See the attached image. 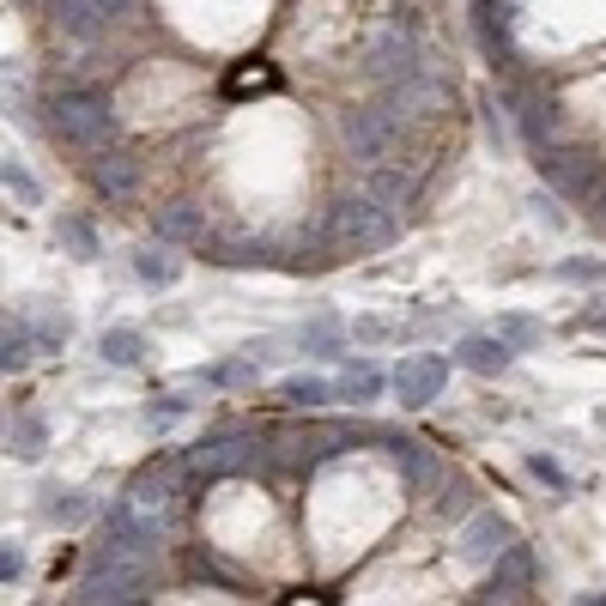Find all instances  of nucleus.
Returning a JSON list of instances; mask_svg holds the SVG:
<instances>
[{
	"label": "nucleus",
	"mask_w": 606,
	"mask_h": 606,
	"mask_svg": "<svg viewBox=\"0 0 606 606\" xmlns=\"http://www.w3.org/2000/svg\"><path fill=\"white\" fill-rule=\"evenodd\" d=\"M134 274L146 279V286H176V274H183V261H176L164 243H146V249H134Z\"/></svg>",
	"instance_id": "nucleus-11"
},
{
	"label": "nucleus",
	"mask_w": 606,
	"mask_h": 606,
	"mask_svg": "<svg viewBox=\"0 0 606 606\" xmlns=\"http://www.w3.org/2000/svg\"><path fill=\"white\" fill-rule=\"evenodd\" d=\"M103 364H140V352H146V333H140V328H103Z\"/></svg>",
	"instance_id": "nucleus-15"
},
{
	"label": "nucleus",
	"mask_w": 606,
	"mask_h": 606,
	"mask_svg": "<svg viewBox=\"0 0 606 606\" xmlns=\"http://www.w3.org/2000/svg\"><path fill=\"white\" fill-rule=\"evenodd\" d=\"M7 195H19L24 206H37V201H43V195H37V183H31V171H19L12 158H7Z\"/></svg>",
	"instance_id": "nucleus-25"
},
{
	"label": "nucleus",
	"mask_w": 606,
	"mask_h": 606,
	"mask_svg": "<svg viewBox=\"0 0 606 606\" xmlns=\"http://www.w3.org/2000/svg\"><path fill=\"white\" fill-rule=\"evenodd\" d=\"M61 243H68L73 255H80V261H97V230L85 225V218H61V230H55Z\"/></svg>",
	"instance_id": "nucleus-18"
},
{
	"label": "nucleus",
	"mask_w": 606,
	"mask_h": 606,
	"mask_svg": "<svg viewBox=\"0 0 606 606\" xmlns=\"http://www.w3.org/2000/svg\"><path fill=\"white\" fill-rule=\"evenodd\" d=\"M249 377H255L249 358H230V364H218V370H213V382H249Z\"/></svg>",
	"instance_id": "nucleus-29"
},
{
	"label": "nucleus",
	"mask_w": 606,
	"mask_h": 606,
	"mask_svg": "<svg viewBox=\"0 0 606 606\" xmlns=\"http://www.w3.org/2000/svg\"><path fill=\"white\" fill-rule=\"evenodd\" d=\"M370 73H377V80H394V73H401V80H419V73H412V43L401 31L377 37V49H370Z\"/></svg>",
	"instance_id": "nucleus-9"
},
{
	"label": "nucleus",
	"mask_w": 606,
	"mask_h": 606,
	"mask_svg": "<svg viewBox=\"0 0 606 606\" xmlns=\"http://www.w3.org/2000/svg\"><path fill=\"white\" fill-rule=\"evenodd\" d=\"M389 321H352V340H389Z\"/></svg>",
	"instance_id": "nucleus-31"
},
{
	"label": "nucleus",
	"mask_w": 606,
	"mask_h": 606,
	"mask_svg": "<svg viewBox=\"0 0 606 606\" xmlns=\"http://www.w3.org/2000/svg\"><path fill=\"white\" fill-rule=\"evenodd\" d=\"M24 358H31V328L19 321V328H7V340H0V364H7V370H19Z\"/></svg>",
	"instance_id": "nucleus-22"
},
{
	"label": "nucleus",
	"mask_w": 606,
	"mask_h": 606,
	"mask_svg": "<svg viewBox=\"0 0 606 606\" xmlns=\"http://www.w3.org/2000/svg\"><path fill=\"white\" fill-rule=\"evenodd\" d=\"M389 389L401 394V407H431L436 394L449 389V358L443 352H412L394 364V377H389Z\"/></svg>",
	"instance_id": "nucleus-3"
},
{
	"label": "nucleus",
	"mask_w": 606,
	"mask_h": 606,
	"mask_svg": "<svg viewBox=\"0 0 606 606\" xmlns=\"http://www.w3.org/2000/svg\"><path fill=\"white\" fill-rule=\"evenodd\" d=\"M534 583V552L527 546H510L504 558H497V576H492V595L497 600H522V588ZM492 600V606H497Z\"/></svg>",
	"instance_id": "nucleus-8"
},
{
	"label": "nucleus",
	"mask_w": 606,
	"mask_h": 606,
	"mask_svg": "<svg viewBox=\"0 0 606 606\" xmlns=\"http://www.w3.org/2000/svg\"><path fill=\"white\" fill-rule=\"evenodd\" d=\"M595 225L606 230V188H600V195H595Z\"/></svg>",
	"instance_id": "nucleus-35"
},
{
	"label": "nucleus",
	"mask_w": 606,
	"mask_h": 606,
	"mask_svg": "<svg viewBox=\"0 0 606 606\" xmlns=\"http://www.w3.org/2000/svg\"><path fill=\"white\" fill-rule=\"evenodd\" d=\"M485 140H492L497 152L510 146V134H504V115H497V97H492V92H485Z\"/></svg>",
	"instance_id": "nucleus-26"
},
{
	"label": "nucleus",
	"mask_w": 606,
	"mask_h": 606,
	"mask_svg": "<svg viewBox=\"0 0 606 606\" xmlns=\"http://www.w3.org/2000/svg\"><path fill=\"white\" fill-rule=\"evenodd\" d=\"M122 504L134 515H146L152 527H164V522H171V510H176V461H152V468L122 492Z\"/></svg>",
	"instance_id": "nucleus-4"
},
{
	"label": "nucleus",
	"mask_w": 606,
	"mask_h": 606,
	"mask_svg": "<svg viewBox=\"0 0 606 606\" xmlns=\"http://www.w3.org/2000/svg\"><path fill=\"white\" fill-rule=\"evenodd\" d=\"M19 571H24L19 546H7V552H0V583H19Z\"/></svg>",
	"instance_id": "nucleus-32"
},
{
	"label": "nucleus",
	"mask_w": 606,
	"mask_h": 606,
	"mask_svg": "<svg viewBox=\"0 0 606 606\" xmlns=\"http://www.w3.org/2000/svg\"><path fill=\"white\" fill-rule=\"evenodd\" d=\"M158 237H171V243L201 237V218L188 213V206H171V213H158Z\"/></svg>",
	"instance_id": "nucleus-21"
},
{
	"label": "nucleus",
	"mask_w": 606,
	"mask_h": 606,
	"mask_svg": "<svg viewBox=\"0 0 606 606\" xmlns=\"http://www.w3.org/2000/svg\"><path fill=\"white\" fill-rule=\"evenodd\" d=\"M279 394H286L291 407H321L333 394V382H321V377H286V389H279Z\"/></svg>",
	"instance_id": "nucleus-19"
},
{
	"label": "nucleus",
	"mask_w": 606,
	"mask_h": 606,
	"mask_svg": "<svg viewBox=\"0 0 606 606\" xmlns=\"http://www.w3.org/2000/svg\"><path fill=\"white\" fill-rule=\"evenodd\" d=\"M333 394H340V401H352V407H370L382 394V370L377 364H346V377L333 382Z\"/></svg>",
	"instance_id": "nucleus-12"
},
{
	"label": "nucleus",
	"mask_w": 606,
	"mask_h": 606,
	"mask_svg": "<svg viewBox=\"0 0 606 606\" xmlns=\"http://www.w3.org/2000/svg\"><path fill=\"white\" fill-rule=\"evenodd\" d=\"M389 134H394V115L389 110H352V115H346V140H352L358 158H382Z\"/></svg>",
	"instance_id": "nucleus-7"
},
{
	"label": "nucleus",
	"mask_w": 606,
	"mask_h": 606,
	"mask_svg": "<svg viewBox=\"0 0 606 606\" xmlns=\"http://www.w3.org/2000/svg\"><path fill=\"white\" fill-rule=\"evenodd\" d=\"M279 606H328V600H321V595H286Z\"/></svg>",
	"instance_id": "nucleus-34"
},
{
	"label": "nucleus",
	"mask_w": 606,
	"mask_h": 606,
	"mask_svg": "<svg viewBox=\"0 0 606 606\" xmlns=\"http://www.w3.org/2000/svg\"><path fill=\"white\" fill-rule=\"evenodd\" d=\"M510 546H515V527H510L497 510L473 515V522L461 527V558H468V564H497Z\"/></svg>",
	"instance_id": "nucleus-5"
},
{
	"label": "nucleus",
	"mask_w": 606,
	"mask_h": 606,
	"mask_svg": "<svg viewBox=\"0 0 606 606\" xmlns=\"http://www.w3.org/2000/svg\"><path fill=\"white\" fill-rule=\"evenodd\" d=\"M333 230H340L352 249H382V243L394 237V213L377 206L370 195H346L340 206H333Z\"/></svg>",
	"instance_id": "nucleus-2"
},
{
	"label": "nucleus",
	"mask_w": 606,
	"mask_h": 606,
	"mask_svg": "<svg viewBox=\"0 0 606 606\" xmlns=\"http://www.w3.org/2000/svg\"><path fill=\"white\" fill-rule=\"evenodd\" d=\"M576 606H606V595H583V600H576Z\"/></svg>",
	"instance_id": "nucleus-36"
},
{
	"label": "nucleus",
	"mask_w": 606,
	"mask_h": 606,
	"mask_svg": "<svg viewBox=\"0 0 606 606\" xmlns=\"http://www.w3.org/2000/svg\"><path fill=\"white\" fill-rule=\"evenodd\" d=\"M389 455H394V461H401V468H407V480H412V485H424V480H431V468H424L419 443H401V436H394V443H389Z\"/></svg>",
	"instance_id": "nucleus-23"
},
{
	"label": "nucleus",
	"mask_w": 606,
	"mask_h": 606,
	"mask_svg": "<svg viewBox=\"0 0 606 606\" xmlns=\"http://www.w3.org/2000/svg\"><path fill=\"white\" fill-rule=\"evenodd\" d=\"M527 468H534V480H546V485H552V492H564V468H558V461H546V455H534V461H527Z\"/></svg>",
	"instance_id": "nucleus-28"
},
{
	"label": "nucleus",
	"mask_w": 606,
	"mask_h": 606,
	"mask_svg": "<svg viewBox=\"0 0 606 606\" xmlns=\"http://www.w3.org/2000/svg\"><path fill=\"white\" fill-rule=\"evenodd\" d=\"M92 183L103 188V195H115V201H122V195H134V171H127V164H122V158H110V164H97V171H92Z\"/></svg>",
	"instance_id": "nucleus-20"
},
{
	"label": "nucleus",
	"mask_w": 606,
	"mask_h": 606,
	"mask_svg": "<svg viewBox=\"0 0 606 606\" xmlns=\"http://www.w3.org/2000/svg\"><path fill=\"white\" fill-rule=\"evenodd\" d=\"M527 206H534V218H546V225H564V213H558V201L540 188V195H527Z\"/></svg>",
	"instance_id": "nucleus-30"
},
{
	"label": "nucleus",
	"mask_w": 606,
	"mask_h": 606,
	"mask_svg": "<svg viewBox=\"0 0 606 606\" xmlns=\"http://www.w3.org/2000/svg\"><path fill=\"white\" fill-rule=\"evenodd\" d=\"M55 24H61L68 37H80V43H85V37H97L103 7H97V0H55Z\"/></svg>",
	"instance_id": "nucleus-13"
},
{
	"label": "nucleus",
	"mask_w": 606,
	"mask_h": 606,
	"mask_svg": "<svg viewBox=\"0 0 606 606\" xmlns=\"http://www.w3.org/2000/svg\"><path fill=\"white\" fill-rule=\"evenodd\" d=\"M49 127H55L68 146H103V140L115 134V115H110V103H103L97 92H61L55 97V110H49Z\"/></svg>",
	"instance_id": "nucleus-1"
},
{
	"label": "nucleus",
	"mask_w": 606,
	"mask_h": 606,
	"mask_svg": "<svg viewBox=\"0 0 606 606\" xmlns=\"http://www.w3.org/2000/svg\"><path fill=\"white\" fill-rule=\"evenodd\" d=\"M7 443H12V455H19V461H37V455H43V443H49L43 419H19L7 431Z\"/></svg>",
	"instance_id": "nucleus-17"
},
{
	"label": "nucleus",
	"mask_w": 606,
	"mask_h": 606,
	"mask_svg": "<svg viewBox=\"0 0 606 606\" xmlns=\"http://www.w3.org/2000/svg\"><path fill=\"white\" fill-rule=\"evenodd\" d=\"M461 364L473 370V377H497V370L510 364V346L497 340V333H468V340H461Z\"/></svg>",
	"instance_id": "nucleus-10"
},
{
	"label": "nucleus",
	"mask_w": 606,
	"mask_h": 606,
	"mask_svg": "<svg viewBox=\"0 0 606 606\" xmlns=\"http://www.w3.org/2000/svg\"><path fill=\"white\" fill-rule=\"evenodd\" d=\"M497 340H504V346H534L540 328L527 316H504V321H497Z\"/></svg>",
	"instance_id": "nucleus-24"
},
{
	"label": "nucleus",
	"mask_w": 606,
	"mask_h": 606,
	"mask_svg": "<svg viewBox=\"0 0 606 606\" xmlns=\"http://www.w3.org/2000/svg\"><path fill=\"white\" fill-rule=\"evenodd\" d=\"M540 176L546 183H558V188H571V195H583V201H595L600 188H606V176H600V164H588V158H576V152H540Z\"/></svg>",
	"instance_id": "nucleus-6"
},
{
	"label": "nucleus",
	"mask_w": 606,
	"mask_h": 606,
	"mask_svg": "<svg viewBox=\"0 0 606 606\" xmlns=\"http://www.w3.org/2000/svg\"><path fill=\"white\" fill-rule=\"evenodd\" d=\"M85 504H80V492H61V504H49V522H80Z\"/></svg>",
	"instance_id": "nucleus-27"
},
{
	"label": "nucleus",
	"mask_w": 606,
	"mask_h": 606,
	"mask_svg": "<svg viewBox=\"0 0 606 606\" xmlns=\"http://www.w3.org/2000/svg\"><path fill=\"white\" fill-rule=\"evenodd\" d=\"M274 85H279L274 68H261V61H243V68L225 80V92H230V97H249V92H274Z\"/></svg>",
	"instance_id": "nucleus-16"
},
{
	"label": "nucleus",
	"mask_w": 606,
	"mask_h": 606,
	"mask_svg": "<svg viewBox=\"0 0 606 606\" xmlns=\"http://www.w3.org/2000/svg\"><path fill=\"white\" fill-rule=\"evenodd\" d=\"M97 7H103V12H115V7H122V0H97Z\"/></svg>",
	"instance_id": "nucleus-37"
},
{
	"label": "nucleus",
	"mask_w": 606,
	"mask_h": 606,
	"mask_svg": "<svg viewBox=\"0 0 606 606\" xmlns=\"http://www.w3.org/2000/svg\"><path fill=\"white\" fill-rule=\"evenodd\" d=\"M558 274H564V279H600V261H595V267H588V261H564Z\"/></svg>",
	"instance_id": "nucleus-33"
},
{
	"label": "nucleus",
	"mask_w": 606,
	"mask_h": 606,
	"mask_svg": "<svg viewBox=\"0 0 606 606\" xmlns=\"http://www.w3.org/2000/svg\"><path fill=\"white\" fill-rule=\"evenodd\" d=\"M364 195L377 201V206H389V213H401L407 195H412V183H407L401 171H389V164H377V171L364 176Z\"/></svg>",
	"instance_id": "nucleus-14"
}]
</instances>
